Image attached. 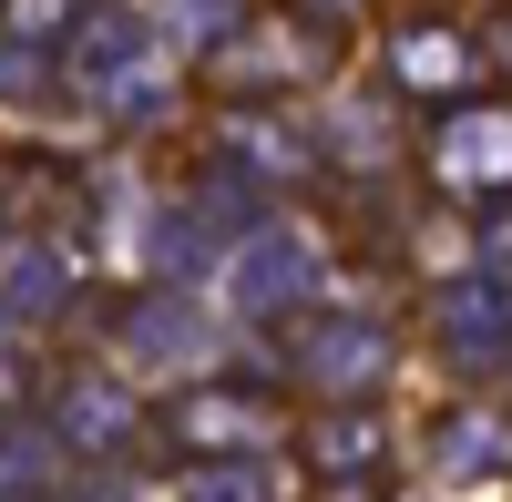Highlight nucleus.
<instances>
[{
    "label": "nucleus",
    "mask_w": 512,
    "mask_h": 502,
    "mask_svg": "<svg viewBox=\"0 0 512 502\" xmlns=\"http://www.w3.org/2000/svg\"><path fill=\"white\" fill-rule=\"evenodd\" d=\"M492 52H502V62H512V11H502V21H492Z\"/></svg>",
    "instance_id": "20e7f679"
},
{
    "label": "nucleus",
    "mask_w": 512,
    "mask_h": 502,
    "mask_svg": "<svg viewBox=\"0 0 512 502\" xmlns=\"http://www.w3.org/2000/svg\"><path fill=\"white\" fill-rule=\"evenodd\" d=\"M390 72L410 93H472V31H441V21H410L390 41Z\"/></svg>",
    "instance_id": "7ed1b4c3"
},
{
    "label": "nucleus",
    "mask_w": 512,
    "mask_h": 502,
    "mask_svg": "<svg viewBox=\"0 0 512 502\" xmlns=\"http://www.w3.org/2000/svg\"><path fill=\"white\" fill-rule=\"evenodd\" d=\"M441 175L451 185H512V103H472L441 123Z\"/></svg>",
    "instance_id": "f03ea898"
},
{
    "label": "nucleus",
    "mask_w": 512,
    "mask_h": 502,
    "mask_svg": "<svg viewBox=\"0 0 512 502\" xmlns=\"http://www.w3.org/2000/svg\"><path fill=\"white\" fill-rule=\"evenodd\" d=\"M318 62V31L308 21H256V31H236L226 52H216V72L236 82V93H277L287 72H308Z\"/></svg>",
    "instance_id": "f257e3e1"
}]
</instances>
